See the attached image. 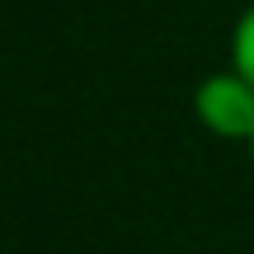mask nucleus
Here are the masks:
<instances>
[{"instance_id": "obj_2", "label": "nucleus", "mask_w": 254, "mask_h": 254, "mask_svg": "<svg viewBox=\"0 0 254 254\" xmlns=\"http://www.w3.org/2000/svg\"><path fill=\"white\" fill-rule=\"evenodd\" d=\"M231 66H236L245 80H254V0L240 9L236 28H231Z\"/></svg>"}, {"instance_id": "obj_3", "label": "nucleus", "mask_w": 254, "mask_h": 254, "mask_svg": "<svg viewBox=\"0 0 254 254\" xmlns=\"http://www.w3.org/2000/svg\"><path fill=\"white\" fill-rule=\"evenodd\" d=\"M245 151H250V165H254V136H250V146H245Z\"/></svg>"}, {"instance_id": "obj_1", "label": "nucleus", "mask_w": 254, "mask_h": 254, "mask_svg": "<svg viewBox=\"0 0 254 254\" xmlns=\"http://www.w3.org/2000/svg\"><path fill=\"white\" fill-rule=\"evenodd\" d=\"M193 113H198V123L217 141L250 146V136H254V80H245L236 66H221V71L202 75L198 90H193Z\"/></svg>"}]
</instances>
